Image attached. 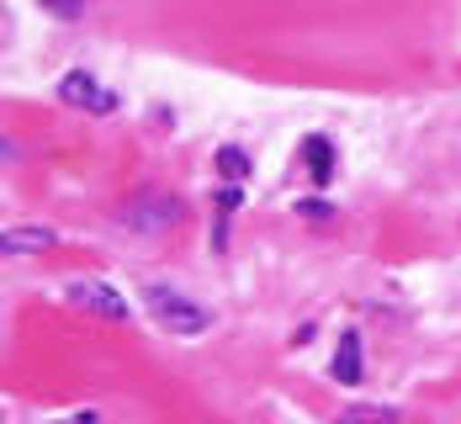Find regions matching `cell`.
Segmentation results:
<instances>
[{
    "label": "cell",
    "mask_w": 461,
    "mask_h": 424,
    "mask_svg": "<svg viewBox=\"0 0 461 424\" xmlns=\"http://www.w3.org/2000/svg\"><path fill=\"white\" fill-rule=\"evenodd\" d=\"M59 95H64L69 106H80V112H112V106H117L112 91H101L95 75H86V69H69V75L59 80Z\"/></svg>",
    "instance_id": "4"
},
{
    "label": "cell",
    "mask_w": 461,
    "mask_h": 424,
    "mask_svg": "<svg viewBox=\"0 0 461 424\" xmlns=\"http://www.w3.org/2000/svg\"><path fill=\"white\" fill-rule=\"evenodd\" d=\"M334 382H345V387H356V382H361V334L345 329L339 350H334Z\"/></svg>",
    "instance_id": "5"
},
{
    "label": "cell",
    "mask_w": 461,
    "mask_h": 424,
    "mask_svg": "<svg viewBox=\"0 0 461 424\" xmlns=\"http://www.w3.org/2000/svg\"><path fill=\"white\" fill-rule=\"evenodd\" d=\"M0 244L11 255H38V249H53V229H5Z\"/></svg>",
    "instance_id": "7"
},
{
    "label": "cell",
    "mask_w": 461,
    "mask_h": 424,
    "mask_svg": "<svg viewBox=\"0 0 461 424\" xmlns=\"http://www.w3.org/2000/svg\"><path fill=\"white\" fill-rule=\"evenodd\" d=\"M149 313H154L165 329H176V334H207V324H212L207 308L185 302L181 292H170V286H149Z\"/></svg>",
    "instance_id": "1"
},
{
    "label": "cell",
    "mask_w": 461,
    "mask_h": 424,
    "mask_svg": "<svg viewBox=\"0 0 461 424\" xmlns=\"http://www.w3.org/2000/svg\"><path fill=\"white\" fill-rule=\"evenodd\" d=\"M218 170H223L229 181H244V176H249V159H244V149H223V154H218Z\"/></svg>",
    "instance_id": "8"
},
{
    "label": "cell",
    "mask_w": 461,
    "mask_h": 424,
    "mask_svg": "<svg viewBox=\"0 0 461 424\" xmlns=\"http://www.w3.org/2000/svg\"><path fill=\"white\" fill-rule=\"evenodd\" d=\"M75 308H86V313L106 319V324H122V319H128V297L106 282H80L75 286Z\"/></svg>",
    "instance_id": "3"
},
{
    "label": "cell",
    "mask_w": 461,
    "mask_h": 424,
    "mask_svg": "<svg viewBox=\"0 0 461 424\" xmlns=\"http://www.w3.org/2000/svg\"><path fill=\"white\" fill-rule=\"evenodd\" d=\"M122 223H128V229H143V234L176 229V223H181V202H170V196H139V202L122 207Z\"/></svg>",
    "instance_id": "2"
},
{
    "label": "cell",
    "mask_w": 461,
    "mask_h": 424,
    "mask_svg": "<svg viewBox=\"0 0 461 424\" xmlns=\"http://www.w3.org/2000/svg\"><path fill=\"white\" fill-rule=\"evenodd\" d=\"M345 424H393V414H382V409H356V414H345Z\"/></svg>",
    "instance_id": "9"
},
{
    "label": "cell",
    "mask_w": 461,
    "mask_h": 424,
    "mask_svg": "<svg viewBox=\"0 0 461 424\" xmlns=\"http://www.w3.org/2000/svg\"><path fill=\"white\" fill-rule=\"evenodd\" d=\"M303 159H308V176L319 181V186H329V176H334V149H329V139H303Z\"/></svg>",
    "instance_id": "6"
}]
</instances>
